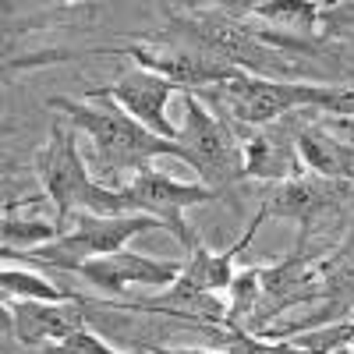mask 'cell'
<instances>
[{"instance_id":"9","label":"cell","mask_w":354,"mask_h":354,"mask_svg":"<svg viewBox=\"0 0 354 354\" xmlns=\"http://www.w3.org/2000/svg\"><path fill=\"white\" fill-rule=\"evenodd\" d=\"M4 312H8V333H15L18 344H25V347H46V344L57 347L85 330V308L75 294L64 301L4 298Z\"/></svg>"},{"instance_id":"7","label":"cell","mask_w":354,"mask_h":354,"mask_svg":"<svg viewBox=\"0 0 354 354\" xmlns=\"http://www.w3.org/2000/svg\"><path fill=\"white\" fill-rule=\"evenodd\" d=\"M124 195V209L128 213H142V216H156L167 223V230L174 234L181 245H195L198 238L188 230L185 213L192 205H202L216 198V192H209L205 185H188V181H174V177L160 174L156 167H142L135 170V177L128 185H121Z\"/></svg>"},{"instance_id":"13","label":"cell","mask_w":354,"mask_h":354,"mask_svg":"<svg viewBox=\"0 0 354 354\" xmlns=\"http://www.w3.org/2000/svg\"><path fill=\"white\" fill-rule=\"evenodd\" d=\"M0 287H4V298H15V301H64V298H71L68 290H61L46 277L28 273V270H4L0 273Z\"/></svg>"},{"instance_id":"10","label":"cell","mask_w":354,"mask_h":354,"mask_svg":"<svg viewBox=\"0 0 354 354\" xmlns=\"http://www.w3.org/2000/svg\"><path fill=\"white\" fill-rule=\"evenodd\" d=\"M340 205V185L322 181V177H301L294 174L287 181L270 185V192L262 195L259 213L266 220H298L301 241L308 238V230L319 216H326L330 209Z\"/></svg>"},{"instance_id":"6","label":"cell","mask_w":354,"mask_h":354,"mask_svg":"<svg viewBox=\"0 0 354 354\" xmlns=\"http://www.w3.org/2000/svg\"><path fill=\"white\" fill-rule=\"evenodd\" d=\"M185 124L181 135H177V145H181V160L188 167H195L198 181L220 192L234 181L245 177V145L234 138V131L220 121L213 110L202 106V96L185 93Z\"/></svg>"},{"instance_id":"1","label":"cell","mask_w":354,"mask_h":354,"mask_svg":"<svg viewBox=\"0 0 354 354\" xmlns=\"http://www.w3.org/2000/svg\"><path fill=\"white\" fill-rule=\"evenodd\" d=\"M170 25L156 39H170V43H185L195 46L202 53L216 57V61L238 68L245 75L255 78H277V82H290L287 75L294 71V64L287 57H280L283 36H270V32H255L252 25H245L241 18H230L220 8H170Z\"/></svg>"},{"instance_id":"11","label":"cell","mask_w":354,"mask_h":354,"mask_svg":"<svg viewBox=\"0 0 354 354\" xmlns=\"http://www.w3.org/2000/svg\"><path fill=\"white\" fill-rule=\"evenodd\" d=\"M185 262H174V259H149V255H138L131 248H121L113 255L93 259L82 266V277L106 290V294H124L128 287H170L177 277H181Z\"/></svg>"},{"instance_id":"5","label":"cell","mask_w":354,"mask_h":354,"mask_svg":"<svg viewBox=\"0 0 354 354\" xmlns=\"http://www.w3.org/2000/svg\"><path fill=\"white\" fill-rule=\"evenodd\" d=\"M75 223L68 230H61L53 241L28 248V252H4V259L11 262H32V266H53L57 273H82L85 262L103 259L128 248V241H135L138 234L149 230H167L163 220L156 216H93V213H78L71 216Z\"/></svg>"},{"instance_id":"12","label":"cell","mask_w":354,"mask_h":354,"mask_svg":"<svg viewBox=\"0 0 354 354\" xmlns=\"http://www.w3.org/2000/svg\"><path fill=\"white\" fill-rule=\"evenodd\" d=\"M294 149H298V160L312 174H319L322 181H337V185L354 181V149H347L344 142L326 135L319 124H308L305 131H298Z\"/></svg>"},{"instance_id":"17","label":"cell","mask_w":354,"mask_h":354,"mask_svg":"<svg viewBox=\"0 0 354 354\" xmlns=\"http://www.w3.org/2000/svg\"><path fill=\"white\" fill-rule=\"evenodd\" d=\"M156 354H223V351H205V347H153Z\"/></svg>"},{"instance_id":"18","label":"cell","mask_w":354,"mask_h":354,"mask_svg":"<svg viewBox=\"0 0 354 354\" xmlns=\"http://www.w3.org/2000/svg\"><path fill=\"white\" fill-rule=\"evenodd\" d=\"M330 354H354V344L351 347H340V351H330Z\"/></svg>"},{"instance_id":"14","label":"cell","mask_w":354,"mask_h":354,"mask_svg":"<svg viewBox=\"0 0 354 354\" xmlns=\"http://www.w3.org/2000/svg\"><path fill=\"white\" fill-rule=\"evenodd\" d=\"M248 11L255 18L273 21V25L312 32L315 25H322V11H326V4H294V0H287V4H248Z\"/></svg>"},{"instance_id":"2","label":"cell","mask_w":354,"mask_h":354,"mask_svg":"<svg viewBox=\"0 0 354 354\" xmlns=\"http://www.w3.org/2000/svg\"><path fill=\"white\" fill-rule=\"evenodd\" d=\"M53 110L64 113V121L93 138L96 153V181L106 188H121V174L149 167L153 156H174L181 160V145L167 142L153 135L149 128H142L131 113H124L113 100L100 103H82L71 96H50L46 100Z\"/></svg>"},{"instance_id":"15","label":"cell","mask_w":354,"mask_h":354,"mask_svg":"<svg viewBox=\"0 0 354 354\" xmlns=\"http://www.w3.org/2000/svg\"><path fill=\"white\" fill-rule=\"evenodd\" d=\"M61 227L46 220H21L18 213H4V252H28V245H46L53 241Z\"/></svg>"},{"instance_id":"4","label":"cell","mask_w":354,"mask_h":354,"mask_svg":"<svg viewBox=\"0 0 354 354\" xmlns=\"http://www.w3.org/2000/svg\"><path fill=\"white\" fill-rule=\"evenodd\" d=\"M205 93L238 124H248V128L273 124L290 110H326V113L354 117V88H337V85H308V82H277V78L241 75L234 82L205 88Z\"/></svg>"},{"instance_id":"8","label":"cell","mask_w":354,"mask_h":354,"mask_svg":"<svg viewBox=\"0 0 354 354\" xmlns=\"http://www.w3.org/2000/svg\"><path fill=\"white\" fill-rule=\"evenodd\" d=\"M177 93H185L181 85H174L170 78H160L153 71H124L117 82L110 85H100V88H88L85 100H113L124 113H131L142 128H149L153 135L167 138V142H177L181 128L170 124L167 117V106Z\"/></svg>"},{"instance_id":"16","label":"cell","mask_w":354,"mask_h":354,"mask_svg":"<svg viewBox=\"0 0 354 354\" xmlns=\"http://www.w3.org/2000/svg\"><path fill=\"white\" fill-rule=\"evenodd\" d=\"M53 354H124V351H113V347H110V344H103L96 333L82 330V333H75L71 340L57 344V347H53ZM149 354H156V351H149Z\"/></svg>"},{"instance_id":"3","label":"cell","mask_w":354,"mask_h":354,"mask_svg":"<svg viewBox=\"0 0 354 354\" xmlns=\"http://www.w3.org/2000/svg\"><path fill=\"white\" fill-rule=\"evenodd\" d=\"M36 177L53 202V223L68 230L71 216L78 213H93V216H131L124 209V195L121 188H106L88 174L82 153H78V138L68 121L50 124L46 145L36 149Z\"/></svg>"},{"instance_id":"19","label":"cell","mask_w":354,"mask_h":354,"mask_svg":"<svg viewBox=\"0 0 354 354\" xmlns=\"http://www.w3.org/2000/svg\"><path fill=\"white\" fill-rule=\"evenodd\" d=\"M351 322H354V319H351Z\"/></svg>"}]
</instances>
